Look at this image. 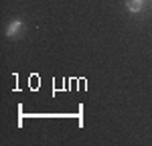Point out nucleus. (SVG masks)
<instances>
[{"mask_svg": "<svg viewBox=\"0 0 152 146\" xmlns=\"http://www.w3.org/2000/svg\"><path fill=\"white\" fill-rule=\"evenodd\" d=\"M20 31H23V20H12L6 26V36H16Z\"/></svg>", "mask_w": 152, "mask_h": 146, "instance_id": "nucleus-1", "label": "nucleus"}, {"mask_svg": "<svg viewBox=\"0 0 152 146\" xmlns=\"http://www.w3.org/2000/svg\"><path fill=\"white\" fill-rule=\"evenodd\" d=\"M126 6H128L130 12H142V8H144V0H128Z\"/></svg>", "mask_w": 152, "mask_h": 146, "instance_id": "nucleus-2", "label": "nucleus"}]
</instances>
